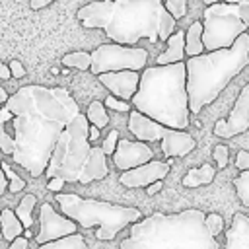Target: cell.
<instances>
[{
	"label": "cell",
	"instance_id": "8992f818",
	"mask_svg": "<svg viewBox=\"0 0 249 249\" xmlns=\"http://www.w3.org/2000/svg\"><path fill=\"white\" fill-rule=\"evenodd\" d=\"M107 156L101 146L89 142V121L84 113H78L62 130L45 175L49 179L60 177L66 183L88 185L107 177Z\"/></svg>",
	"mask_w": 249,
	"mask_h": 249
},
{
	"label": "cell",
	"instance_id": "7c38bea8",
	"mask_svg": "<svg viewBox=\"0 0 249 249\" xmlns=\"http://www.w3.org/2000/svg\"><path fill=\"white\" fill-rule=\"evenodd\" d=\"M171 160L173 158H167V161L150 160L148 163H142L138 167L123 171L119 175V183L128 187V189H138V187H148V185H152L156 181H163L165 175L171 169Z\"/></svg>",
	"mask_w": 249,
	"mask_h": 249
},
{
	"label": "cell",
	"instance_id": "d6986e66",
	"mask_svg": "<svg viewBox=\"0 0 249 249\" xmlns=\"http://www.w3.org/2000/svg\"><path fill=\"white\" fill-rule=\"evenodd\" d=\"M23 230H25L23 224L19 222V218L12 208L0 210V233L4 235L6 241H14L16 237L23 235Z\"/></svg>",
	"mask_w": 249,
	"mask_h": 249
},
{
	"label": "cell",
	"instance_id": "ab89813d",
	"mask_svg": "<svg viewBox=\"0 0 249 249\" xmlns=\"http://www.w3.org/2000/svg\"><path fill=\"white\" fill-rule=\"evenodd\" d=\"M161 187H163V181H156V183H152V185L146 187V193L148 195H156V193L161 191Z\"/></svg>",
	"mask_w": 249,
	"mask_h": 249
},
{
	"label": "cell",
	"instance_id": "83f0119b",
	"mask_svg": "<svg viewBox=\"0 0 249 249\" xmlns=\"http://www.w3.org/2000/svg\"><path fill=\"white\" fill-rule=\"evenodd\" d=\"M2 171H4V175H6V179H8V191H10V193H19V191H23L25 181H23L6 161H2Z\"/></svg>",
	"mask_w": 249,
	"mask_h": 249
},
{
	"label": "cell",
	"instance_id": "4316f807",
	"mask_svg": "<svg viewBox=\"0 0 249 249\" xmlns=\"http://www.w3.org/2000/svg\"><path fill=\"white\" fill-rule=\"evenodd\" d=\"M233 187H235V193H237V198L241 200V204L249 208V171H241L233 179Z\"/></svg>",
	"mask_w": 249,
	"mask_h": 249
},
{
	"label": "cell",
	"instance_id": "1f68e13d",
	"mask_svg": "<svg viewBox=\"0 0 249 249\" xmlns=\"http://www.w3.org/2000/svg\"><path fill=\"white\" fill-rule=\"evenodd\" d=\"M117 142H119V132L117 130H111L105 138H103V144H101V150L105 156H113L115 150H117Z\"/></svg>",
	"mask_w": 249,
	"mask_h": 249
},
{
	"label": "cell",
	"instance_id": "b9f144b4",
	"mask_svg": "<svg viewBox=\"0 0 249 249\" xmlns=\"http://www.w3.org/2000/svg\"><path fill=\"white\" fill-rule=\"evenodd\" d=\"M99 130H101V128H97L95 124H89V142L99 140Z\"/></svg>",
	"mask_w": 249,
	"mask_h": 249
},
{
	"label": "cell",
	"instance_id": "7402d4cb",
	"mask_svg": "<svg viewBox=\"0 0 249 249\" xmlns=\"http://www.w3.org/2000/svg\"><path fill=\"white\" fill-rule=\"evenodd\" d=\"M12 111L6 107V103L0 107V152L6 154V156H14V150H16V142H14V136L8 134L6 130V124L12 121Z\"/></svg>",
	"mask_w": 249,
	"mask_h": 249
},
{
	"label": "cell",
	"instance_id": "5b68a950",
	"mask_svg": "<svg viewBox=\"0 0 249 249\" xmlns=\"http://www.w3.org/2000/svg\"><path fill=\"white\" fill-rule=\"evenodd\" d=\"M249 64V35L241 33L228 49L206 51L198 56H189L187 66V93L191 113H198L212 103L222 89Z\"/></svg>",
	"mask_w": 249,
	"mask_h": 249
},
{
	"label": "cell",
	"instance_id": "ffe728a7",
	"mask_svg": "<svg viewBox=\"0 0 249 249\" xmlns=\"http://www.w3.org/2000/svg\"><path fill=\"white\" fill-rule=\"evenodd\" d=\"M216 177V169L210 165V163H204L200 167H193L185 173V177L181 179L183 187H189V189H195V187H200V185H210Z\"/></svg>",
	"mask_w": 249,
	"mask_h": 249
},
{
	"label": "cell",
	"instance_id": "4dcf8cb0",
	"mask_svg": "<svg viewBox=\"0 0 249 249\" xmlns=\"http://www.w3.org/2000/svg\"><path fill=\"white\" fill-rule=\"evenodd\" d=\"M103 105L109 107V109H115V111H119V113H128V111L132 109L128 101H124V99H121V97H115V95H109V97L103 101Z\"/></svg>",
	"mask_w": 249,
	"mask_h": 249
},
{
	"label": "cell",
	"instance_id": "4fadbf2b",
	"mask_svg": "<svg viewBox=\"0 0 249 249\" xmlns=\"http://www.w3.org/2000/svg\"><path fill=\"white\" fill-rule=\"evenodd\" d=\"M154 158L148 142L142 140H121L117 142V150L113 154V163L119 171H128L142 163H148Z\"/></svg>",
	"mask_w": 249,
	"mask_h": 249
},
{
	"label": "cell",
	"instance_id": "d4e9b609",
	"mask_svg": "<svg viewBox=\"0 0 249 249\" xmlns=\"http://www.w3.org/2000/svg\"><path fill=\"white\" fill-rule=\"evenodd\" d=\"M86 117H88L89 124H95L97 128H105L109 124V115H107V109L101 101H91L88 105Z\"/></svg>",
	"mask_w": 249,
	"mask_h": 249
},
{
	"label": "cell",
	"instance_id": "ac0fdd59",
	"mask_svg": "<svg viewBox=\"0 0 249 249\" xmlns=\"http://www.w3.org/2000/svg\"><path fill=\"white\" fill-rule=\"evenodd\" d=\"M167 47L163 53L158 54L156 58V64L163 66V64H173V62H183L187 53H185V31H173L169 35V39L165 41Z\"/></svg>",
	"mask_w": 249,
	"mask_h": 249
},
{
	"label": "cell",
	"instance_id": "f546056e",
	"mask_svg": "<svg viewBox=\"0 0 249 249\" xmlns=\"http://www.w3.org/2000/svg\"><path fill=\"white\" fill-rule=\"evenodd\" d=\"M212 158L216 160L218 169H224V167L228 165V161H230V152H228V146H226V144H218V146H214Z\"/></svg>",
	"mask_w": 249,
	"mask_h": 249
},
{
	"label": "cell",
	"instance_id": "f6af8a7d",
	"mask_svg": "<svg viewBox=\"0 0 249 249\" xmlns=\"http://www.w3.org/2000/svg\"><path fill=\"white\" fill-rule=\"evenodd\" d=\"M25 237H27V239H29V237H33V233H31V228H27V230H25Z\"/></svg>",
	"mask_w": 249,
	"mask_h": 249
},
{
	"label": "cell",
	"instance_id": "6da1fadb",
	"mask_svg": "<svg viewBox=\"0 0 249 249\" xmlns=\"http://www.w3.org/2000/svg\"><path fill=\"white\" fill-rule=\"evenodd\" d=\"M6 107L12 111L14 163L31 177L45 175L53 150L66 124L80 113L76 99L66 88H45L29 84L10 95Z\"/></svg>",
	"mask_w": 249,
	"mask_h": 249
},
{
	"label": "cell",
	"instance_id": "836d02e7",
	"mask_svg": "<svg viewBox=\"0 0 249 249\" xmlns=\"http://www.w3.org/2000/svg\"><path fill=\"white\" fill-rule=\"evenodd\" d=\"M235 165L239 171H249V152L247 150H239L235 156Z\"/></svg>",
	"mask_w": 249,
	"mask_h": 249
},
{
	"label": "cell",
	"instance_id": "9c48e42d",
	"mask_svg": "<svg viewBox=\"0 0 249 249\" xmlns=\"http://www.w3.org/2000/svg\"><path fill=\"white\" fill-rule=\"evenodd\" d=\"M148 62V51L142 47H128L119 43H105L91 51L89 72L99 76L103 72L117 70H144Z\"/></svg>",
	"mask_w": 249,
	"mask_h": 249
},
{
	"label": "cell",
	"instance_id": "ee69618b",
	"mask_svg": "<svg viewBox=\"0 0 249 249\" xmlns=\"http://www.w3.org/2000/svg\"><path fill=\"white\" fill-rule=\"evenodd\" d=\"M206 6H210V4H214V2H249V0H202Z\"/></svg>",
	"mask_w": 249,
	"mask_h": 249
},
{
	"label": "cell",
	"instance_id": "603a6c76",
	"mask_svg": "<svg viewBox=\"0 0 249 249\" xmlns=\"http://www.w3.org/2000/svg\"><path fill=\"white\" fill-rule=\"evenodd\" d=\"M35 204H37V196L31 195V193H27V195H23V198L14 208L16 216L19 218V222L23 224L25 230L33 226V208H35Z\"/></svg>",
	"mask_w": 249,
	"mask_h": 249
},
{
	"label": "cell",
	"instance_id": "7a4b0ae2",
	"mask_svg": "<svg viewBox=\"0 0 249 249\" xmlns=\"http://www.w3.org/2000/svg\"><path fill=\"white\" fill-rule=\"evenodd\" d=\"M76 16L84 27L103 29L113 43L128 47L140 39L167 41L177 21L165 10L163 0H95L82 6Z\"/></svg>",
	"mask_w": 249,
	"mask_h": 249
},
{
	"label": "cell",
	"instance_id": "3957f363",
	"mask_svg": "<svg viewBox=\"0 0 249 249\" xmlns=\"http://www.w3.org/2000/svg\"><path fill=\"white\" fill-rule=\"evenodd\" d=\"M121 249H220L206 226V212L187 208L175 214L154 212L130 226Z\"/></svg>",
	"mask_w": 249,
	"mask_h": 249
},
{
	"label": "cell",
	"instance_id": "7bdbcfd3",
	"mask_svg": "<svg viewBox=\"0 0 249 249\" xmlns=\"http://www.w3.org/2000/svg\"><path fill=\"white\" fill-rule=\"evenodd\" d=\"M8 99H10V97H8L6 89H4V88H0V107H2V105H4V103H6Z\"/></svg>",
	"mask_w": 249,
	"mask_h": 249
},
{
	"label": "cell",
	"instance_id": "ba28073f",
	"mask_svg": "<svg viewBox=\"0 0 249 249\" xmlns=\"http://www.w3.org/2000/svg\"><path fill=\"white\" fill-rule=\"evenodd\" d=\"M241 2H214L206 6L202 14V43L206 51H218L231 47L241 33L249 27L241 18Z\"/></svg>",
	"mask_w": 249,
	"mask_h": 249
},
{
	"label": "cell",
	"instance_id": "8fae6325",
	"mask_svg": "<svg viewBox=\"0 0 249 249\" xmlns=\"http://www.w3.org/2000/svg\"><path fill=\"white\" fill-rule=\"evenodd\" d=\"M247 128H249V82L243 86L241 93L237 95V101L230 111V117L216 121L214 134L220 138H231L235 134L245 132Z\"/></svg>",
	"mask_w": 249,
	"mask_h": 249
},
{
	"label": "cell",
	"instance_id": "d6a6232c",
	"mask_svg": "<svg viewBox=\"0 0 249 249\" xmlns=\"http://www.w3.org/2000/svg\"><path fill=\"white\" fill-rule=\"evenodd\" d=\"M206 226H208L212 235H218V233L224 231V220H222L220 214H214V212L206 214Z\"/></svg>",
	"mask_w": 249,
	"mask_h": 249
},
{
	"label": "cell",
	"instance_id": "74e56055",
	"mask_svg": "<svg viewBox=\"0 0 249 249\" xmlns=\"http://www.w3.org/2000/svg\"><path fill=\"white\" fill-rule=\"evenodd\" d=\"M54 0H29V6L33 10H41V8H47L49 4H53Z\"/></svg>",
	"mask_w": 249,
	"mask_h": 249
},
{
	"label": "cell",
	"instance_id": "52a82bcc",
	"mask_svg": "<svg viewBox=\"0 0 249 249\" xmlns=\"http://www.w3.org/2000/svg\"><path fill=\"white\" fill-rule=\"evenodd\" d=\"M54 200L58 202L64 216L72 218L78 226L95 230V237L99 241H111L119 231L130 228L134 222L142 220V212L134 206H123L107 200L84 198L76 193H54Z\"/></svg>",
	"mask_w": 249,
	"mask_h": 249
},
{
	"label": "cell",
	"instance_id": "f35d334b",
	"mask_svg": "<svg viewBox=\"0 0 249 249\" xmlns=\"http://www.w3.org/2000/svg\"><path fill=\"white\" fill-rule=\"evenodd\" d=\"M6 191H8V179H6L4 171H2V160H0V196H2Z\"/></svg>",
	"mask_w": 249,
	"mask_h": 249
},
{
	"label": "cell",
	"instance_id": "2e32d148",
	"mask_svg": "<svg viewBox=\"0 0 249 249\" xmlns=\"http://www.w3.org/2000/svg\"><path fill=\"white\" fill-rule=\"evenodd\" d=\"M160 142H161V152L165 158H183L191 154L196 146L195 138L187 130H177V128H171V132L163 136Z\"/></svg>",
	"mask_w": 249,
	"mask_h": 249
},
{
	"label": "cell",
	"instance_id": "9a60e30c",
	"mask_svg": "<svg viewBox=\"0 0 249 249\" xmlns=\"http://www.w3.org/2000/svg\"><path fill=\"white\" fill-rule=\"evenodd\" d=\"M128 130L132 132V136L136 140H142V142H154V140H161L163 136H167L171 132L169 126L146 117L144 113L132 109L130 115H128Z\"/></svg>",
	"mask_w": 249,
	"mask_h": 249
},
{
	"label": "cell",
	"instance_id": "60d3db41",
	"mask_svg": "<svg viewBox=\"0 0 249 249\" xmlns=\"http://www.w3.org/2000/svg\"><path fill=\"white\" fill-rule=\"evenodd\" d=\"M10 78H12L10 66H8V64H4V62L0 60V80H10Z\"/></svg>",
	"mask_w": 249,
	"mask_h": 249
},
{
	"label": "cell",
	"instance_id": "e0dca14e",
	"mask_svg": "<svg viewBox=\"0 0 249 249\" xmlns=\"http://www.w3.org/2000/svg\"><path fill=\"white\" fill-rule=\"evenodd\" d=\"M224 249H249V216L235 212L230 228L226 230V247Z\"/></svg>",
	"mask_w": 249,
	"mask_h": 249
},
{
	"label": "cell",
	"instance_id": "277c9868",
	"mask_svg": "<svg viewBox=\"0 0 249 249\" xmlns=\"http://www.w3.org/2000/svg\"><path fill=\"white\" fill-rule=\"evenodd\" d=\"M130 101L134 109L146 117L169 128L185 130L191 115L185 60L163 66H146L140 74L138 91Z\"/></svg>",
	"mask_w": 249,
	"mask_h": 249
},
{
	"label": "cell",
	"instance_id": "cb8c5ba5",
	"mask_svg": "<svg viewBox=\"0 0 249 249\" xmlns=\"http://www.w3.org/2000/svg\"><path fill=\"white\" fill-rule=\"evenodd\" d=\"M35 249H88V245H86V239L82 233H72V235H66L62 239L37 245Z\"/></svg>",
	"mask_w": 249,
	"mask_h": 249
},
{
	"label": "cell",
	"instance_id": "8d00e7d4",
	"mask_svg": "<svg viewBox=\"0 0 249 249\" xmlns=\"http://www.w3.org/2000/svg\"><path fill=\"white\" fill-rule=\"evenodd\" d=\"M27 245H29V239H27L25 235H19V237H16L14 241H10L8 249H27Z\"/></svg>",
	"mask_w": 249,
	"mask_h": 249
},
{
	"label": "cell",
	"instance_id": "d590c367",
	"mask_svg": "<svg viewBox=\"0 0 249 249\" xmlns=\"http://www.w3.org/2000/svg\"><path fill=\"white\" fill-rule=\"evenodd\" d=\"M64 179H60V177H53V179H49V183H47V189L49 191H53V193H60L62 191V187H64Z\"/></svg>",
	"mask_w": 249,
	"mask_h": 249
},
{
	"label": "cell",
	"instance_id": "5bb4252c",
	"mask_svg": "<svg viewBox=\"0 0 249 249\" xmlns=\"http://www.w3.org/2000/svg\"><path fill=\"white\" fill-rule=\"evenodd\" d=\"M97 78L115 97H121L124 101H130L132 95L138 91V86H140V72L138 70L103 72Z\"/></svg>",
	"mask_w": 249,
	"mask_h": 249
},
{
	"label": "cell",
	"instance_id": "30bf717a",
	"mask_svg": "<svg viewBox=\"0 0 249 249\" xmlns=\"http://www.w3.org/2000/svg\"><path fill=\"white\" fill-rule=\"evenodd\" d=\"M72 233H78V224L72 218L58 214L51 202H43L39 206V231L35 233L37 245L56 241Z\"/></svg>",
	"mask_w": 249,
	"mask_h": 249
},
{
	"label": "cell",
	"instance_id": "e575fe53",
	"mask_svg": "<svg viewBox=\"0 0 249 249\" xmlns=\"http://www.w3.org/2000/svg\"><path fill=\"white\" fill-rule=\"evenodd\" d=\"M8 66H10V72H12V78H14V80L25 76V68H23V64H21L19 60H10Z\"/></svg>",
	"mask_w": 249,
	"mask_h": 249
},
{
	"label": "cell",
	"instance_id": "44dd1931",
	"mask_svg": "<svg viewBox=\"0 0 249 249\" xmlns=\"http://www.w3.org/2000/svg\"><path fill=\"white\" fill-rule=\"evenodd\" d=\"M202 21H193L189 25V29L185 31V53L187 56H198L202 53H206L204 43H202Z\"/></svg>",
	"mask_w": 249,
	"mask_h": 249
},
{
	"label": "cell",
	"instance_id": "f1b7e54d",
	"mask_svg": "<svg viewBox=\"0 0 249 249\" xmlns=\"http://www.w3.org/2000/svg\"><path fill=\"white\" fill-rule=\"evenodd\" d=\"M163 6L175 19L187 16V0H163Z\"/></svg>",
	"mask_w": 249,
	"mask_h": 249
},
{
	"label": "cell",
	"instance_id": "484cf974",
	"mask_svg": "<svg viewBox=\"0 0 249 249\" xmlns=\"http://www.w3.org/2000/svg\"><path fill=\"white\" fill-rule=\"evenodd\" d=\"M62 64L68 68H78V70H89L91 68V53L88 51H74L62 56Z\"/></svg>",
	"mask_w": 249,
	"mask_h": 249
}]
</instances>
